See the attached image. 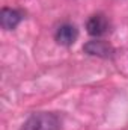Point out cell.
<instances>
[{
	"mask_svg": "<svg viewBox=\"0 0 128 130\" xmlns=\"http://www.w3.org/2000/svg\"><path fill=\"white\" fill-rule=\"evenodd\" d=\"M83 50L91 55V56H98V58H109L113 55V48L109 42L102 41V39H94L89 41L88 44H84Z\"/></svg>",
	"mask_w": 128,
	"mask_h": 130,
	"instance_id": "3",
	"label": "cell"
},
{
	"mask_svg": "<svg viewBox=\"0 0 128 130\" xmlns=\"http://www.w3.org/2000/svg\"><path fill=\"white\" fill-rule=\"evenodd\" d=\"M86 29H88V33L91 36H95V38H101L104 35L110 32V21L107 20L105 15L102 14H95L92 15L88 23H86Z\"/></svg>",
	"mask_w": 128,
	"mask_h": 130,
	"instance_id": "2",
	"label": "cell"
},
{
	"mask_svg": "<svg viewBox=\"0 0 128 130\" xmlns=\"http://www.w3.org/2000/svg\"><path fill=\"white\" fill-rule=\"evenodd\" d=\"M77 36H78V32H77L75 26H72V24H62V26L56 30V35H54L57 44L66 45V47H68V45H72V44L75 42Z\"/></svg>",
	"mask_w": 128,
	"mask_h": 130,
	"instance_id": "4",
	"label": "cell"
},
{
	"mask_svg": "<svg viewBox=\"0 0 128 130\" xmlns=\"http://www.w3.org/2000/svg\"><path fill=\"white\" fill-rule=\"evenodd\" d=\"M60 121L54 113L38 112L23 124L21 130H59Z\"/></svg>",
	"mask_w": 128,
	"mask_h": 130,
	"instance_id": "1",
	"label": "cell"
},
{
	"mask_svg": "<svg viewBox=\"0 0 128 130\" xmlns=\"http://www.w3.org/2000/svg\"><path fill=\"white\" fill-rule=\"evenodd\" d=\"M21 21V14L11 8H3L0 12V24L5 30H14Z\"/></svg>",
	"mask_w": 128,
	"mask_h": 130,
	"instance_id": "5",
	"label": "cell"
}]
</instances>
